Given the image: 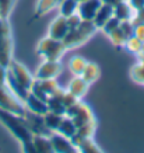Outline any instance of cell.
<instances>
[{"instance_id":"cell-1","label":"cell","mask_w":144,"mask_h":153,"mask_svg":"<svg viewBox=\"0 0 144 153\" xmlns=\"http://www.w3.org/2000/svg\"><path fill=\"white\" fill-rule=\"evenodd\" d=\"M66 115L73 120L76 128H77L76 135L71 138L73 143H76L79 139H83V138H93L94 136L95 129H97V121H95V115L88 104L79 100L67 108Z\"/></svg>"},{"instance_id":"cell-2","label":"cell","mask_w":144,"mask_h":153,"mask_svg":"<svg viewBox=\"0 0 144 153\" xmlns=\"http://www.w3.org/2000/svg\"><path fill=\"white\" fill-rule=\"evenodd\" d=\"M34 80H35V76L31 74V72L17 60L13 59L10 62V65L7 66V82H6V84L23 102L27 97V94L29 93V90H31Z\"/></svg>"},{"instance_id":"cell-3","label":"cell","mask_w":144,"mask_h":153,"mask_svg":"<svg viewBox=\"0 0 144 153\" xmlns=\"http://www.w3.org/2000/svg\"><path fill=\"white\" fill-rule=\"evenodd\" d=\"M0 122H1V124L11 132V135H13L14 138L21 143L24 152L35 153L34 152V146H32V134H31V131L27 128L25 121H24L23 117L15 115V114L7 111V110L0 108Z\"/></svg>"},{"instance_id":"cell-4","label":"cell","mask_w":144,"mask_h":153,"mask_svg":"<svg viewBox=\"0 0 144 153\" xmlns=\"http://www.w3.org/2000/svg\"><path fill=\"white\" fill-rule=\"evenodd\" d=\"M98 31L97 25L94 24L93 20H81V23L76 28L69 30V33L66 34V37L62 39L65 44L66 49H73V48L81 47L83 44L88 41L94 34Z\"/></svg>"},{"instance_id":"cell-5","label":"cell","mask_w":144,"mask_h":153,"mask_svg":"<svg viewBox=\"0 0 144 153\" xmlns=\"http://www.w3.org/2000/svg\"><path fill=\"white\" fill-rule=\"evenodd\" d=\"M66 51L67 49H66L63 41L55 39L49 35L42 38L41 41L38 42L37 49H35L37 55L43 60H60Z\"/></svg>"},{"instance_id":"cell-6","label":"cell","mask_w":144,"mask_h":153,"mask_svg":"<svg viewBox=\"0 0 144 153\" xmlns=\"http://www.w3.org/2000/svg\"><path fill=\"white\" fill-rule=\"evenodd\" d=\"M13 60V38L9 19L0 17V65L7 66Z\"/></svg>"},{"instance_id":"cell-7","label":"cell","mask_w":144,"mask_h":153,"mask_svg":"<svg viewBox=\"0 0 144 153\" xmlns=\"http://www.w3.org/2000/svg\"><path fill=\"white\" fill-rule=\"evenodd\" d=\"M0 108L7 110V111L20 117H24V114L27 111L24 102L7 87V84L0 86Z\"/></svg>"},{"instance_id":"cell-8","label":"cell","mask_w":144,"mask_h":153,"mask_svg":"<svg viewBox=\"0 0 144 153\" xmlns=\"http://www.w3.org/2000/svg\"><path fill=\"white\" fill-rule=\"evenodd\" d=\"M62 66L60 60H43L41 65L38 66L37 72H35V79H56L59 74L62 73Z\"/></svg>"},{"instance_id":"cell-9","label":"cell","mask_w":144,"mask_h":153,"mask_svg":"<svg viewBox=\"0 0 144 153\" xmlns=\"http://www.w3.org/2000/svg\"><path fill=\"white\" fill-rule=\"evenodd\" d=\"M51 142L52 146H53V152L56 153H76L77 152V148L76 145L73 143V140L65 136V135L59 134V132H52L51 135Z\"/></svg>"},{"instance_id":"cell-10","label":"cell","mask_w":144,"mask_h":153,"mask_svg":"<svg viewBox=\"0 0 144 153\" xmlns=\"http://www.w3.org/2000/svg\"><path fill=\"white\" fill-rule=\"evenodd\" d=\"M69 33V23H67V17H63V16H57L51 24H49V28H48V35L55 39H63L66 37V34Z\"/></svg>"},{"instance_id":"cell-11","label":"cell","mask_w":144,"mask_h":153,"mask_svg":"<svg viewBox=\"0 0 144 153\" xmlns=\"http://www.w3.org/2000/svg\"><path fill=\"white\" fill-rule=\"evenodd\" d=\"M101 4H102L101 0H84V1L79 3L77 14L83 20H94V17H95L98 9L101 7Z\"/></svg>"},{"instance_id":"cell-12","label":"cell","mask_w":144,"mask_h":153,"mask_svg":"<svg viewBox=\"0 0 144 153\" xmlns=\"http://www.w3.org/2000/svg\"><path fill=\"white\" fill-rule=\"evenodd\" d=\"M88 87H90V84L87 83L81 76H74L73 79L70 80V83L66 90H67L70 94H73L77 100H83L84 96L88 91Z\"/></svg>"},{"instance_id":"cell-13","label":"cell","mask_w":144,"mask_h":153,"mask_svg":"<svg viewBox=\"0 0 144 153\" xmlns=\"http://www.w3.org/2000/svg\"><path fill=\"white\" fill-rule=\"evenodd\" d=\"M24 105H25V108L29 110L31 112L39 114V115H43V114H46V112L49 111L48 102L41 100V98L37 97V96H34L31 91L27 94V97L24 100Z\"/></svg>"},{"instance_id":"cell-14","label":"cell","mask_w":144,"mask_h":153,"mask_svg":"<svg viewBox=\"0 0 144 153\" xmlns=\"http://www.w3.org/2000/svg\"><path fill=\"white\" fill-rule=\"evenodd\" d=\"M32 146L35 153H53L49 135H32Z\"/></svg>"},{"instance_id":"cell-15","label":"cell","mask_w":144,"mask_h":153,"mask_svg":"<svg viewBox=\"0 0 144 153\" xmlns=\"http://www.w3.org/2000/svg\"><path fill=\"white\" fill-rule=\"evenodd\" d=\"M57 0H38L37 6H35V11H34V16L29 23H34L37 21L38 19H41L43 16H46L49 11H52L53 9L57 7Z\"/></svg>"},{"instance_id":"cell-16","label":"cell","mask_w":144,"mask_h":153,"mask_svg":"<svg viewBox=\"0 0 144 153\" xmlns=\"http://www.w3.org/2000/svg\"><path fill=\"white\" fill-rule=\"evenodd\" d=\"M113 16L119 19L120 21L125 20H133L134 17V10L132 9V6L129 4L127 0H120L119 3L113 6Z\"/></svg>"},{"instance_id":"cell-17","label":"cell","mask_w":144,"mask_h":153,"mask_svg":"<svg viewBox=\"0 0 144 153\" xmlns=\"http://www.w3.org/2000/svg\"><path fill=\"white\" fill-rule=\"evenodd\" d=\"M112 16H113V6L102 3L101 7L98 9V11H97V14H95V17H94L93 21H94V24L97 25L98 30H101V27L111 19Z\"/></svg>"},{"instance_id":"cell-18","label":"cell","mask_w":144,"mask_h":153,"mask_svg":"<svg viewBox=\"0 0 144 153\" xmlns=\"http://www.w3.org/2000/svg\"><path fill=\"white\" fill-rule=\"evenodd\" d=\"M88 65V60L83 58L81 55H74L71 56V59L69 60V70L71 72L73 76H81L85 69V66Z\"/></svg>"},{"instance_id":"cell-19","label":"cell","mask_w":144,"mask_h":153,"mask_svg":"<svg viewBox=\"0 0 144 153\" xmlns=\"http://www.w3.org/2000/svg\"><path fill=\"white\" fill-rule=\"evenodd\" d=\"M76 131H77V128H76V124L73 122V120L67 115H63V118H62L56 132H59V134L65 135V136H67V138L71 139L76 135Z\"/></svg>"},{"instance_id":"cell-20","label":"cell","mask_w":144,"mask_h":153,"mask_svg":"<svg viewBox=\"0 0 144 153\" xmlns=\"http://www.w3.org/2000/svg\"><path fill=\"white\" fill-rule=\"evenodd\" d=\"M74 145H76V148H77V152H83V153L101 152V148L98 146V143H95V140H94L93 138H83V139H79Z\"/></svg>"},{"instance_id":"cell-21","label":"cell","mask_w":144,"mask_h":153,"mask_svg":"<svg viewBox=\"0 0 144 153\" xmlns=\"http://www.w3.org/2000/svg\"><path fill=\"white\" fill-rule=\"evenodd\" d=\"M99 74H101L99 66H98L97 63H94V62H88V65L85 66V69H84L81 77L91 86V84L95 83V82L99 79Z\"/></svg>"},{"instance_id":"cell-22","label":"cell","mask_w":144,"mask_h":153,"mask_svg":"<svg viewBox=\"0 0 144 153\" xmlns=\"http://www.w3.org/2000/svg\"><path fill=\"white\" fill-rule=\"evenodd\" d=\"M130 79L139 86L144 87V59H139L137 63L132 66L130 69Z\"/></svg>"},{"instance_id":"cell-23","label":"cell","mask_w":144,"mask_h":153,"mask_svg":"<svg viewBox=\"0 0 144 153\" xmlns=\"http://www.w3.org/2000/svg\"><path fill=\"white\" fill-rule=\"evenodd\" d=\"M57 9H59V14L63 16V17H70L73 14L77 13V9H79V3L76 0H62L60 3L57 4Z\"/></svg>"},{"instance_id":"cell-24","label":"cell","mask_w":144,"mask_h":153,"mask_svg":"<svg viewBox=\"0 0 144 153\" xmlns=\"http://www.w3.org/2000/svg\"><path fill=\"white\" fill-rule=\"evenodd\" d=\"M62 118H63L62 114H57V112H53V111H48L46 114H43V122H45L46 128L51 132H55L57 129Z\"/></svg>"},{"instance_id":"cell-25","label":"cell","mask_w":144,"mask_h":153,"mask_svg":"<svg viewBox=\"0 0 144 153\" xmlns=\"http://www.w3.org/2000/svg\"><path fill=\"white\" fill-rule=\"evenodd\" d=\"M141 47H143V41L140 39V38H137L136 35H132L130 38H127L125 42V47L129 52H132V53H134V55H139V52L141 51Z\"/></svg>"},{"instance_id":"cell-26","label":"cell","mask_w":144,"mask_h":153,"mask_svg":"<svg viewBox=\"0 0 144 153\" xmlns=\"http://www.w3.org/2000/svg\"><path fill=\"white\" fill-rule=\"evenodd\" d=\"M108 37H109V39H111L112 44H113L115 47H118V48H123V47H125V42H126V39H127L120 28L115 30V31H113V33H111Z\"/></svg>"},{"instance_id":"cell-27","label":"cell","mask_w":144,"mask_h":153,"mask_svg":"<svg viewBox=\"0 0 144 153\" xmlns=\"http://www.w3.org/2000/svg\"><path fill=\"white\" fill-rule=\"evenodd\" d=\"M119 25H120V20L116 19L115 16H112L111 19L108 20L107 23L101 27V30L105 33V35H109V34L113 33L115 30H118V28H119Z\"/></svg>"},{"instance_id":"cell-28","label":"cell","mask_w":144,"mask_h":153,"mask_svg":"<svg viewBox=\"0 0 144 153\" xmlns=\"http://www.w3.org/2000/svg\"><path fill=\"white\" fill-rule=\"evenodd\" d=\"M14 1L15 0H0V17L1 19H9Z\"/></svg>"},{"instance_id":"cell-29","label":"cell","mask_w":144,"mask_h":153,"mask_svg":"<svg viewBox=\"0 0 144 153\" xmlns=\"http://www.w3.org/2000/svg\"><path fill=\"white\" fill-rule=\"evenodd\" d=\"M129 1V4L132 6V9L136 11H140V10L144 7V0H127Z\"/></svg>"},{"instance_id":"cell-30","label":"cell","mask_w":144,"mask_h":153,"mask_svg":"<svg viewBox=\"0 0 144 153\" xmlns=\"http://www.w3.org/2000/svg\"><path fill=\"white\" fill-rule=\"evenodd\" d=\"M134 35L137 38H140L141 41H144V23L136 24V27H134Z\"/></svg>"},{"instance_id":"cell-31","label":"cell","mask_w":144,"mask_h":153,"mask_svg":"<svg viewBox=\"0 0 144 153\" xmlns=\"http://www.w3.org/2000/svg\"><path fill=\"white\" fill-rule=\"evenodd\" d=\"M7 82V68L0 65V86H4Z\"/></svg>"},{"instance_id":"cell-32","label":"cell","mask_w":144,"mask_h":153,"mask_svg":"<svg viewBox=\"0 0 144 153\" xmlns=\"http://www.w3.org/2000/svg\"><path fill=\"white\" fill-rule=\"evenodd\" d=\"M133 23L134 24H141L144 23V7L140 11H136L134 17H133Z\"/></svg>"},{"instance_id":"cell-33","label":"cell","mask_w":144,"mask_h":153,"mask_svg":"<svg viewBox=\"0 0 144 153\" xmlns=\"http://www.w3.org/2000/svg\"><path fill=\"white\" fill-rule=\"evenodd\" d=\"M102 3H107V4H111V6H115L116 3H119L120 0H101Z\"/></svg>"},{"instance_id":"cell-34","label":"cell","mask_w":144,"mask_h":153,"mask_svg":"<svg viewBox=\"0 0 144 153\" xmlns=\"http://www.w3.org/2000/svg\"><path fill=\"white\" fill-rule=\"evenodd\" d=\"M139 59H144V41H143V47H141V51L139 52Z\"/></svg>"},{"instance_id":"cell-35","label":"cell","mask_w":144,"mask_h":153,"mask_svg":"<svg viewBox=\"0 0 144 153\" xmlns=\"http://www.w3.org/2000/svg\"><path fill=\"white\" fill-rule=\"evenodd\" d=\"M76 1H77V3H81V1H84V0H76Z\"/></svg>"},{"instance_id":"cell-36","label":"cell","mask_w":144,"mask_h":153,"mask_svg":"<svg viewBox=\"0 0 144 153\" xmlns=\"http://www.w3.org/2000/svg\"><path fill=\"white\" fill-rule=\"evenodd\" d=\"M60 1H62V0H57V3H60Z\"/></svg>"}]
</instances>
